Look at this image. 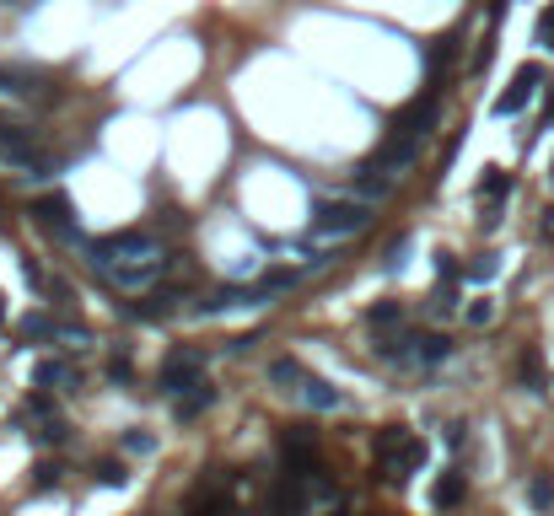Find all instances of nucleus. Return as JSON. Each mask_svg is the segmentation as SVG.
I'll return each instance as SVG.
<instances>
[{"label": "nucleus", "mask_w": 554, "mask_h": 516, "mask_svg": "<svg viewBox=\"0 0 554 516\" xmlns=\"http://www.w3.org/2000/svg\"><path fill=\"white\" fill-rule=\"evenodd\" d=\"M275 516H302V479L297 473H280V484H275Z\"/></svg>", "instance_id": "10"}, {"label": "nucleus", "mask_w": 554, "mask_h": 516, "mask_svg": "<svg viewBox=\"0 0 554 516\" xmlns=\"http://www.w3.org/2000/svg\"><path fill=\"white\" fill-rule=\"evenodd\" d=\"M55 484H60V468H49V462L33 468V490H55Z\"/></svg>", "instance_id": "25"}, {"label": "nucleus", "mask_w": 554, "mask_h": 516, "mask_svg": "<svg viewBox=\"0 0 554 516\" xmlns=\"http://www.w3.org/2000/svg\"><path fill=\"white\" fill-rule=\"evenodd\" d=\"M539 44H544V49H554V11H544V16H539Z\"/></svg>", "instance_id": "28"}, {"label": "nucleus", "mask_w": 554, "mask_h": 516, "mask_svg": "<svg viewBox=\"0 0 554 516\" xmlns=\"http://www.w3.org/2000/svg\"><path fill=\"white\" fill-rule=\"evenodd\" d=\"M188 516H232V511H227V501H194Z\"/></svg>", "instance_id": "26"}, {"label": "nucleus", "mask_w": 554, "mask_h": 516, "mask_svg": "<svg viewBox=\"0 0 554 516\" xmlns=\"http://www.w3.org/2000/svg\"><path fill=\"white\" fill-rule=\"evenodd\" d=\"M426 458H431V452H426V441H420V436H409V447H404L398 458L377 462V468H382V479H409V473H420V468H426Z\"/></svg>", "instance_id": "8"}, {"label": "nucleus", "mask_w": 554, "mask_h": 516, "mask_svg": "<svg viewBox=\"0 0 554 516\" xmlns=\"http://www.w3.org/2000/svg\"><path fill=\"white\" fill-rule=\"evenodd\" d=\"M436 108H441V103H436V92L415 97L404 114L393 118V129H388V135H398V140H426V135H431V124H436Z\"/></svg>", "instance_id": "5"}, {"label": "nucleus", "mask_w": 554, "mask_h": 516, "mask_svg": "<svg viewBox=\"0 0 554 516\" xmlns=\"http://www.w3.org/2000/svg\"><path fill=\"white\" fill-rule=\"evenodd\" d=\"M533 506H539V511L554 506V484H549V479H539V484H533Z\"/></svg>", "instance_id": "27"}, {"label": "nucleus", "mask_w": 554, "mask_h": 516, "mask_svg": "<svg viewBox=\"0 0 554 516\" xmlns=\"http://www.w3.org/2000/svg\"><path fill=\"white\" fill-rule=\"evenodd\" d=\"M167 312H173V296H167V290H156V296H146V301L129 307V318H140V323H162Z\"/></svg>", "instance_id": "14"}, {"label": "nucleus", "mask_w": 554, "mask_h": 516, "mask_svg": "<svg viewBox=\"0 0 554 516\" xmlns=\"http://www.w3.org/2000/svg\"><path fill=\"white\" fill-rule=\"evenodd\" d=\"M124 452H140V458H146V452H156V436H146V430H129V436H124Z\"/></svg>", "instance_id": "23"}, {"label": "nucleus", "mask_w": 554, "mask_h": 516, "mask_svg": "<svg viewBox=\"0 0 554 516\" xmlns=\"http://www.w3.org/2000/svg\"><path fill=\"white\" fill-rule=\"evenodd\" d=\"M0 92L22 97V92H33V86H27V76H16V70H5V65H0Z\"/></svg>", "instance_id": "24"}, {"label": "nucleus", "mask_w": 554, "mask_h": 516, "mask_svg": "<svg viewBox=\"0 0 554 516\" xmlns=\"http://www.w3.org/2000/svg\"><path fill=\"white\" fill-rule=\"evenodd\" d=\"M544 118H554V92H549V97H544Z\"/></svg>", "instance_id": "32"}, {"label": "nucleus", "mask_w": 554, "mask_h": 516, "mask_svg": "<svg viewBox=\"0 0 554 516\" xmlns=\"http://www.w3.org/2000/svg\"><path fill=\"white\" fill-rule=\"evenodd\" d=\"M511 194V177L500 167H485V177H479V199H506Z\"/></svg>", "instance_id": "20"}, {"label": "nucleus", "mask_w": 554, "mask_h": 516, "mask_svg": "<svg viewBox=\"0 0 554 516\" xmlns=\"http://www.w3.org/2000/svg\"><path fill=\"white\" fill-rule=\"evenodd\" d=\"M108 377H114V382H129V360H124V355L108 360Z\"/></svg>", "instance_id": "31"}, {"label": "nucleus", "mask_w": 554, "mask_h": 516, "mask_svg": "<svg viewBox=\"0 0 554 516\" xmlns=\"http://www.w3.org/2000/svg\"><path fill=\"white\" fill-rule=\"evenodd\" d=\"M452 355V339L447 334H420V366H436V360H447Z\"/></svg>", "instance_id": "19"}, {"label": "nucleus", "mask_w": 554, "mask_h": 516, "mask_svg": "<svg viewBox=\"0 0 554 516\" xmlns=\"http://www.w3.org/2000/svg\"><path fill=\"white\" fill-rule=\"evenodd\" d=\"M297 393H302V399H307L312 409H339V393H334V388H328L323 377H312V371H307V382H302Z\"/></svg>", "instance_id": "15"}, {"label": "nucleus", "mask_w": 554, "mask_h": 516, "mask_svg": "<svg viewBox=\"0 0 554 516\" xmlns=\"http://www.w3.org/2000/svg\"><path fill=\"white\" fill-rule=\"evenodd\" d=\"M210 403H216V388H210V382H199L194 393H184V399H178V420H194V414H205Z\"/></svg>", "instance_id": "17"}, {"label": "nucleus", "mask_w": 554, "mask_h": 516, "mask_svg": "<svg viewBox=\"0 0 554 516\" xmlns=\"http://www.w3.org/2000/svg\"><path fill=\"white\" fill-rule=\"evenodd\" d=\"M92 479H97V484H108V490H119L129 473H124V462H97V473H92Z\"/></svg>", "instance_id": "22"}, {"label": "nucleus", "mask_w": 554, "mask_h": 516, "mask_svg": "<svg viewBox=\"0 0 554 516\" xmlns=\"http://www.w3.org/2000/svg\"><path fill=\"white\" fill-rule=\"evenodd\" d=\"M339 516H345V511H339Z\"/></svg>", "instance_id": "33"}, {"label": "nucleus", "mask_w": 554, "mask_h": 516, "mask_svg": "<svg viewBox=\"0 0 554 516\" xmlns=\"http://www.w3.org/2000/svg\"><path fill=\"white\" fill-rule=\"evenodd\" d=\"M33 216H38L49 231H60V237H76V205L65 199L60 188H55V194H44V199L33 205Z\"/></svg>", "instance_id": "7"}, {"label": "nucleus", "mask_w": 554, "mask_h": 516, "mask_svg": "<svg viewBox=\"0 0 554 516\" xmlns=\"http://www.w3.org/2000/svg\"><path fill=\"white\" fill-rule=\"evenodd\" d=\"M539 81H544V70H539V65H522V70L511 76V86L500 92V103H495V114H522V108L533 103V92H539Z\"/></svg>", "instance_id": "6"}, {"label": "nucleus", "mask_w": 554, "mask_h": 516, "mask_svg": "<svg viewBox=\"0 0 554 516\" xmlns=\"http://www.w3.org/2000/svg\"><path fill=\"white\" fill-rule=\"evenodd\" d=\"M409 447V430H398V425H388V430H377V441H371V452H377V462H393L398 452Z\"/></svg>", "instance_id": "13"}, {"label": "nucleus", "mask_w": 554, "mask_h": 516, "mask_svg": "<svg viewBox=\"0 0 554 516\" xmlns=\"http://www.w3.org/2000/svg\"><path fill=\"white\" fill-rule=\"evenodd\" d=\"M86 253H92V264H103V269H119L124 258H140V253H151V237H146V231H114V237H92V242H86Z\"/></svg>", "instance_id": "4"}, {"label": "nucleus", "mask_w": 554, "mask_h": 516, "mask_svg": "<svg viewBox=\"0 0 554 516\" xmlns=\"http://www.w3.org/2000/svg\"><path fill=\"white\" fill-rule=\"evenodd\" d=\"M0 162L11 172H27V177H44L49 172V157L38 151V140L22 124H5V118H0Z\"/></svg>", "instance_id": "1"}, {"label": "nucleus", "mask_w": 554, "mask_h": 516, "mask_svg": "<svg viewBox=\"0 0 554 516\" xmlns=\"http://www.w3.org/2000/svg\"><path fill=\"white\" fill-rule=\"evenodd\" d=\"M33 382H38V388H70V382H76V366H70V360H38Z\"/></svg>", "instance_id": "12"}, {"label": "nucleus", "mask_w": 554, "mask_h": 516, "mask_svg": "<svg viewBox=\"0 0 554 516\" xmlns=\"http://www.w3.org/2000/svg\"><path fill=\"white\" fill-rule=\"evenodd\" d=\"M367 323L377 329V334H388V329H404V307H398V301H377V307L367 312Z\"/></svg>", "instance_id": "16"}, {"label": "nucleus", "mask_w": 554, "mask_h": 516, "mask_svg": "<svg viewBox=\"0 0 554 516\" xmlns=\"http://www.w3.org/2000/svg\"><path fill=\"white\" fill-rule=\"evenodd\" d=\"M371 221V210L361 199H323L312 210V237H350Z\"/></svg>", "instance_id": "2"}, {"label": "nucleus", "mask_w": 554, "mask_h": 516, "mask_svg": "<svg viewBox=\"0 0 554 516\" xmlns=\"http://www.w3.org/2000/svg\"><path fill=\"white\" fill-rule=\"evenodd\" d=\"M269 382H275V388H286V382H297V388H302V382H307V371H302V360L280 355V360H269Z\"/></svg>", "instance_id": "18"}, {"label": "nucleus", "mask_w": 554, "mask_h": 516, "mask_svg": "<svg viewBox=\"0 0 554 516\" xmlns=\"http://www.w3.org/2000/svg\"><path fill=\"white\" fill-rule=\"evenodd\" d=\"M463 495H468L463 473H441V484L431 490V506H436V511H452V506H463Z\"/></svg>", "instance_id": "11"}, {"label": "nucleus", "mask_w": 554, "mask_h": 516, "mask_svg": "<svg viewBox=\"0 0 554 516\" xmlns=\"http://www.w3.org/2000/svg\"><path fill=\"white\" fill-rule=\"evenodd\" d=\"M436 275H441V280H458L463 269H458V258H447V253H441V258H436Z\"/></svg>", "instance_id": "30"}, {"label": "nucleus", "mask_w": 554, "mask_h": 516, "mask_svg": "<svg viewBox=\"0 0 554 516\" xmlns=\"http://www.w3.org/2000/svg\"><path fill=\"white\" fill-rule=\"evenodd\" d=\"M522 382H528V388H533V393H544V360H539V355H533V349H528V355H522Z\"/></svg>", "instance_id": "21"}, {"label": "nucleus", "mask_w": 554, "mask_h": 516, "mask_svg": "<svg viewBox=\"0 0 554 516\" xmlns=\"http://www.w3.org/2000/svg\"><path fill=\"white\" fill-rule=\"evenodd\" d=\"M468 280H495V258H479V264H468Z\"/></svg>", "instance_id": "29"}, {"label": "nucleus", "mask_w": 554, "mask_h": 516, "mask_svg": "<svg viewBox=\"0 0 554 516\" xmlns=\"http://www.w3.org/2000/svg\"><path fill=\"white\" fill-rule=\"evenodd\" d=\"M16 329H22V339H60V334H65V339H86V334H81L76 323H55V318H44V312L22 318Z\"/></svg>", "instance_id": "9"}, {"label": "nucleus", "mask_w": 554, "mask_h": 516, "mask_svg": "<svg viewBox=\"0 0 554 516\" xmlns=\"http://www.w3.org/2000/svg\"><path fill=\"white\" fill-rule=\"evenodd\" d=\"M199 382H205V355H199V349H173V355L162 360V371H156V388H162V393H178V399L194 393Z\"/></svg>", "instance_id": "3"}]
</instances>
